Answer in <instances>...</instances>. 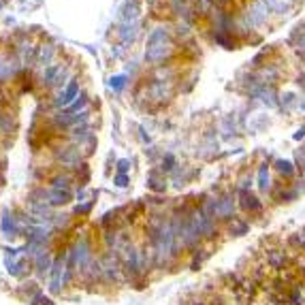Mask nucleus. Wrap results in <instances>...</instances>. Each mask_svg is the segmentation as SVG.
<instances>
[{
  "instance_id": "nucleus-13",
  "label": "nucleus",
  "mask_w": 305,
  "mask_h": 305,
  "mask_svg": "<svg viewBox=\"0 0 305 305\" xmlns=\"http://www.w3.org/2000/svg\"><path fill=\"white\" fill-rule=\"evenodd\" d=\"M54 260H56V258H52V254L45 250V252L38 254L34 260H32V269L36 271V276H45V274H50V271H52Z\"/></svg>"
},
{
  "instance_id": "nucleus-1",
  "label": "nucleus",
  "mask_w": 305,
  "mask_h": 305,
  "mask_svg": "<svg viewBox=\"0 0 305 305\" xmlns=\"http://www.w3.org/2000/svg\"><path fill=\"white\" fill-rule=\"evenodd\" d=\"M237 194V203H239V212L246 214V216H260L264 212V203L262 200L252 194L250 190H246V192H235Z\"/></svg>"
},
{
  "instance_id": "nucleus-28",
  "label": "nucleus",
  "mask_w": 305,
  "mask_h": 305,
  "mask_svg": "<svg viewBox=\"0 0 305 305\" xmlns=\"http://www.w3.org/2000/svg\"><path fill=\"white\" fill-rule=\"evenodd\" d=\"M303 290H305V286H303Z\"/></svg>"
},
{
  "instance_id": "nucleus-5",
  "label": "nucleus",
  "mask_w": 305,
  "mask_h": 305,
  "mask_svg": "<svg viewBox=\"0 0 305 305\" xmlns=\"http://www.w3.org/2000/svg\"><path fill=\"white\" fill-rule=\"evenodd\" d=\"M256 188L262 194H269L274 190V180H271V168L267 162H260L258 168H256Z\"/></svg>"
},
{
  "instance_id": "nucleus-18",
  "label": "nucleus",
  "mask_w": 305,
  "mask_h": 305,
  "mask_svg": "<svg viewBox=\"0 0 305 305\" xmlns=\"http://www.w3.org/2000/svg\"><path fill=\"white\" fill-rule=\"evenodd\" d=\"M292 43L296 47V52L301 56H305V24H299L292 32Z\"/></svg>"
},
{
  "instance_id": "nucleus-24",
  "label": "nucleus",
  "mask_w": 305,
  "mask_h": 305,
  "mask_svg": "<svg viewBox=\"0 0 305 305\" xmlns=\"http://www.w3.org/2000/svg\"><path fill=\"white\" fill-rule=\"evenodd\" d=\"M128 164H130V160H126V158L118 160V173H128Z\"/></svg>"
},
{
  "instance_id": "nucleus-10",
  "label": "nucleus",
  "mask_w": 305,
  "mask_h": 305,
  "mask_svg": "<svg viewBox=\"0 0 305 305\" xmlns=\"http://www.w3.org/2000/svg\"><path fill=\"white\" fill-rule=\"evenodd\" d=\"M264 4H267V9L271 15H276V18H286V15H290L294 4L290 0H262Z\"/></svg>"
},
{
  "instance_id": "nucleus-17",
  "label": "nucleus",
  "mask_w": 305,
  "mask_h": 305,
  "mask_svg": "<svg viewBox=\"0 0 305 305\" xmlns=\"http://www.w3.org/2000/svg\"><path fill=\"white\" fill-rule=\"evenodd\" d=\"M210 254H212V252L205 250V248H198V250H194L192 254H188V256H190V264H188L190 271H198L200 264H203L207 258H210Z\"/></svg>"
},
{
  "instance_id": "nucleus-12",
  "label": "nucleus",
  "mask_w": 305,
  "mask_h": 305,
  "mask_svg": "<svg viewBox=\"0 0 305 305\" xmlns=\"http://www.w3.org/2000/svg\"><path fill=\"white\" fill-rule=\"evenodd\" d=\"M148 188L152 192H156V194H164L166 192V175L160 168H156V171H152L148 175Z\"/></svg>"
},
{
  "instance_id": "nucleus-8",
  "label": "nucleus",
  "mask_w": 305,
  "mask_h": 305,
  "mask_svg": "<svg viewBox=\"0 0 305 305\" xmlns=\"http://www.w3.org/2000/svg\"><path fill=\"white\" fill-rule=\"evenodd\" d=\"M194 178H196V171H194V168H190V166H178L171 173V182H173L175 188L188 186V184H192V180H194Z\"/></svg>"
},
{
  "instance_id": "nucleus-22",
  "label": "nucleus",
  "mask_w": 305,
  "mask_h": 305,
  "mask_svg": "<svg viewBox=\"0 0 305 305\" xmlns=\"http://www.w3.org/2000/svg\"><path fill=\"white\" fill-rule=\"evenodd\" d=\"M114 184H116L118 188H126L128 184H130V175H128V173H118L116 180H114Z\"/></svg>"
},
{
  "instance_id": "nucleus-21",
  "label": "nucleus",
  "mask_w": 305,
  "mask_h": 305,
  "mask_svg": "<svg viewBox=\"0 0 305 305\" xmlns=\"http://www.w3.org/2000/svg\"><path fill=\"white\" fill-rule=\"evenodd\" d=\"M92 207H94V198H90V200H86V203H79L77 207H75V212H73V216H79V218H84V216H88L92 212Z\"/></svg>"
},
{
  "instance_id": "nucleus-11",
  "label": "nucleus",
  "mask_w": 305,
  "mask_h": 305,
  "mask_svg": "<svg viewBox=\"0 0 305 305\" xmlns=\"http://www.w3.org/2000/svg\"><path fill=\"white\" fill-rule=\"evenodd\" d=\"M56 56H58V47L56 45H38V54H36V66L47 68L50 64H54Z\"/></svg>"
},
{
  "instance_id": "nucleus-4",
  "label": "nucleus",
  "mask_w": 305,
  "mask_h": 305,
  "mask_svg": "<svg viewBox=\"0 0 305 305\" xmlns=\"http://www.w3.org/2000/svg\"><path fill=\"white\" fill-rule=\"evenodd\" d=\"M0 228H2V235L6 239H13V237H18L22 232V224H20L18 218H15V214H11L9 210H4L2 218H0Z\"/></svg>"
},
{
  "instance_id": "nucleus-23",
  "label": "nucleus",
  "mask_w": 305,
  "mask_h": 305,
  "mask_svg": "<svg viewBox=\"0 0 305 305\" xmlns=\"http://www.w3.org/2000/svg\"><path fill=\"white\" fill-rule=\"evenodd\" d=\"M296 168H299L301 173H305V150H296Z\"/></svg>"
},
{
  "instance_id": "nucleus-9",
  "label": "nucleus",
  "mask_w": 305,
  "mask_h": 305,
  "mask_svg": "<svg viewBox=\"0 0 305 305\" xmlns=\"http://www.w3.org/2000/svg\"><path fill=\"white\" fill-rule=\"evenodd\" d=\"M73 200V190H54L47 186V203L52 207H64Z\"/></svg>"
},
{
  "instance_id": "nucleus-25",
  "label": "nucleus",
  "mask_w": 305,
  "mask_h": 305,
  "mask_svg": "<svg viewBox=\"0 0 305 305\" xmlns=\"http://www.w3.org/2000/svg\"><path fill=\"white\" fill-rule=\"evenodd\" d=\"M292 139H294V141H303V139H305V126H301L299 130L292 134Z\"/></svg>"
},
{
  "instance_id": "nucleus-3",
  "label": "nucleus",
  "mask_w": 305,
  "mask_h": 305,
  "mask_svg": "<svg viewBox=\"0 0 305 305\" xmlns=\"http://www.w3.org/2000/svg\"><path fill=\"white\" fill-rule=\"evenodd\" d=\"M250 228H252L250 218H246V216H237V218H232L228 224H224V232H226L228 237H244L250 232Z\"/></svg>"
},
{
  "instance_id": "nucleus-20",
  "label": "nucleus",
  "mask_w": 305,
  "mask_h": 305,
  "mask_svg": "<svg viewBox=\"0 0 305 305\" xmlns=\"http://www.w3.org/2000/svg\"><path fill=\"white\" fill-rule=\"evenodd\" d=\"M126 86H128V77L126 75H114V77H109V90L111 92H124L126 90Z\"/></svg>"
},
{
  "instance_id": "nucleus-15",
  "label": "nucleus",
  "mask_w": 305,
  "mask_h": 305,
  "mask_svg": "<svg viewBox=\"0 0 305 305\" xmlns=\"http://www.w3.org/2000/svg\"><path fill=\"white\" fill-rule=\"evenodd\" d=\"M274 168H276V173L284 182H290L294 178V173H296V166L290 162V160H286V158H278L276 162H274Z\"/></svg>"
},
{
  "instance_id": "nucleus-27",
  "label": "nucleus",
  "mask_w": 305,
  "mask_h": 305,
  "mask_svg": "<svg viewBox=\"0 0 305 305\" xmlns=\"http://www.w3.org/2000/svg\"><path fill=\"white\" fill-rule=\"evenodd\" d=\"M301 109H303V111H305V102H303V105H301Z\"/></svg>"
},
{
  "instance_id": "nucleus-19",
  "label": "nucleus",
  "mask_w": 305,
  "mask_h": 305,
  "mask_svg": "<svg viewBox=\"0 0 305 305\" xmlns=\"http://www.w3.org/2000/svg\"><path fill=\"white\" fill-rule=\"evenodd\" d=\"M180 164H178V158H175L173 154H164V156H160V171H162L164 175H171L175 168H178Z\"/></svg>"
},
{
  "instance_id": "nucleus-26",
  "label": "nucleus",
  "mask_w": 305,
  "mask_h": 305,
  "mask_svg": "<svg viewBox=\"0 0 305 305\" xmlns=\"http://www.w3.org/2000/svg\"><path fill=\"white\" fill-rule=\"evenodd\" d=\"M146 2H148L150 6H154V4H158V2H160V0H146Z\"/></svg>"
},
{
  "instance_id": "nucleus-16",
  "label": "nucleus",
  "mask_w": 305,
  "mask_h": 305,
  "mask_svg": "<svg viewBox=\"0 0 305 305\" xmlns=\"http://www.w3.org/2000/svg\"><path fill=\"white\" fill-rule=\"evenodd\" d=\"M88 102H90V98H88V92L82 90V94H79L77 98L70 102L66 109H62V111H64V114H82V111L88 109Z\"/></svg>"
},
{
  "instance_id": "nucleus-2",
  "label": "nucleus",
  "mask_w": 305,
  "mask_h": 305,
  "mask_svg": "<svg viewBox=\"0 0 305 305\" xmlns=\"http://www.w3.org/2000/svg\"><path fill=\"white\" fill-rule=\"evenodd\" d=\"M75 175L70 171H56L54 175L47 178V186L54 188V190H73V184H75Z\"/></svg>"
},
{
  "instance_id": "nucleus-14",
  "label": "nucleus",
  "mask_w": 305,
  "mask_h": 305,
  "mask_svg": "<svg viewBox=\"0 0 305 305\" xmlns=\"http://www.w3.org/2000/svg\"><path fill=\"white\" fill-rule=\"evenodd\" d=\"M139 15H141L139 0H128L122 6V11H120V20L122 22H139Z\"/></svg>"
},
{
  "instance_id": "nucleus-7",
  "label": "nucleus",
  "mask_w": 305,
  "mask_h": 305,
  "mask_svg": "<svg viewBox=\"0 0 305 305\" xmlns=\"http://www.w3.org/2000/svg\"><path fill=\"white\" fill-rule=\"evenodd\" d=\"M15 130H18V118L11 111L2 109L0 111V137L2 139H11Z\"/></svg>"
},
{
  "instance_id": "nucleus-6",
  "label": "nucleus",
  "mask_w": 305,
  "mask_h": 305,
  "mask_svg": "<svg viewBox=\"0 0 305 305\" xmlns=\"http://www.w3.org/2000/svg\"><path fill=\"white\" fill-rule=\"evenodd\" d=\"M141 28V24L139 22H122V26H120L118 30V38H120V43L122 45H130L137 41V36H139V30Z\"/></svg>"
}]
</instances>
